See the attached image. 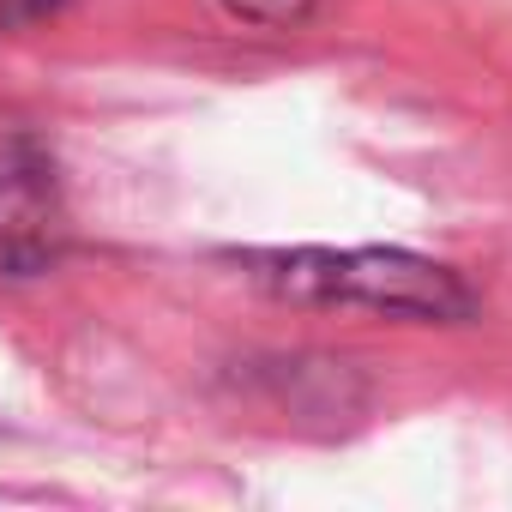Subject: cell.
I'll list each match as a JSON object with an SVG mask.
<instances>
[{
    "instance_id": "1",
    "label": "cell",
    "mask_w": 512,
    "mask_h": 512,
    "mask_svg": "<svg viewBox=\"0 0 512 512\" xmlns=\"http://www.w3.org/2000/svg\"><path fill=\"white\" fill-rule=\"evenodd\" d=\"M247 278L308 308H368L392 320H464L470 290L458 272L416 260L398 247H290V253H247Z\"/></svg>"
},
{
    "instance_id": "2",
    "label": "cell",
    "mask_w": 512,
    "mask_h": 512,
    "mask_svg": "<svg viewBox=\"0 0 512 512\" xmlns=\"http://www.w3.org/2000/svg\"><path fill=\"white\" fill-rule=\"evenodd\" d=\"M61 241H67V211L49 151L25 127L0 121V272L13 278L49 272Z\"/></svg>"
},
{
    "instance_id": "3",
    "label": "cell",
    "mask_w": 512,
    "mask_h": 512,
    "mask_svg": "<svg viewBox=\"0 0 512 512\" xmlns=\"http://www.w3.org/2000/svg\"><path fill=\"white\" fill-rule=\"evenodd\" d=\"M223 7H229L235 19H247V25H266V31H296V25H308V19H314L320 0H223Z\"/></svg>"
},
{
    "instance_id": "4",
    "label": "cell",
    "mask_w": 512,
    "mask_h": 512,
    "mask_svg": "<svg viewBox=\"0 0 512 512\" xmlns=\"http://www.w3.org/2000/svg\"><path fill=\"white\" fill-rule=\"evenodd\" d=\"M67 0H0V25H31L43 13H61Z\"/></svg>"
}]
</instances>
